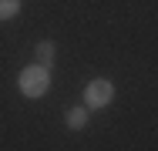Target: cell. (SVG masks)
<instances>
[{
  "label": "cell",
  "instance_id": "3957f363",
  "mask_svg": "<svg viewBox=\"0 0 158 151\" xmlns=\"http://www.w3.org/2000/svg\"><path fill=\"white\" fill-rule=\"evenodd\" d=\"M64 124H67L71 131H81V128L88 124V108H67V111H64Z\"/></svg>",
  "mask_w": 158,
  "mask_h": 151
},
{
  "label": "cell",
  "instance_id": "7a4b0ae2",
  "mask_svg": "<svg viewBox=\"0 0 158 151\" xmlns=\"http://www.w3.org/2000/svg\"><path fill=\"white\" fill-rule=\"evenodd\" d=\"M111 101H114V84L104 77H98L84 88V108H108Z\"/></svg>",
  "mask_w": 158,
  "mask_h": 151
},
{
  "label": "cell",
  "instance_id": "5b68a950",
  "mask_svg": "<svg viewBox=\"0 0 158 151\" xmlns=\"http://www.w3.org/2000/svg\"><path fill=\"white\" fill-rule=\"evenodd\" d=\"M20 14V0H0V20H14Z\"/></svg>",
  "mask_w": 158,
  "mask_h": 151
},
{
  "label": "cell",
  "instance_id": "6da1fadb",
  "mask_svg": "<svg viewBox=\"0 0 158 151\" xmlns=\"http://www.w3.org/2000/svg\"><path fill=\"white\" fill-rule=\"evenodd\" d=\"M17 84H20V94L24 97H44L47 88H51V67H40V64L24 67L20 77H17Z\"/></svg>",
  "mask_w": 158,
  "mask_h": 151
},
{
  "label": "cell",
  "instance_id": "277c9868",
  "mask_svg": "<svg viewBox=\"0 0 158 151\" xmlns=\"http://www.w3.org/2000/svg\"><path fill=\"white\" fill-rule=\"evenodd\" d=\"M34 54H37V64H40V67H51V60L57 54V44H54V40H40V44L34 47Z\"/></svg>",
  "mask_w": 158,
  "mask_h": 151
}]
</instances>
